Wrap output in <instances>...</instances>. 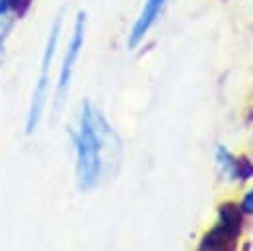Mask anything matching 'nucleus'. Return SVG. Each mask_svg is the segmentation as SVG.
Here are the masks:
<instances>
[{
    "instance_id": "obj_8",
    "label": "nucleus",
    "mask_w": 253,
    "mask_h": 251,
    "mask_svg": "<svg viewBox=\"0 0 253 251\" xmlns=\"http://www.w3.org/2000/svg\"><path fill=\"white\" fill-rule=\"evenodd\" d=\"M32 4H34V0H10V10H12L18 18H24V16L30 12Z\"/></svg>"
},
{
    "instance_id": "obj_5",
    "label": "nucleus",
    "mask_w": 253,
    "mask_h": 251,
    "mask_svg": "<svg viewBox=\"0 0 253 251\" xmlns=\"http://www.w3.org/2000/svg\"><path fill=\"white\" fill-rule=\"evenodd\" d=\"M166 2L168 0H144L140 12H138V16H136V20H134V24H132V28L128 32V38H126V47L128 49H134L146 38V34L158 22Z\"/></svg>"
},
{
    "instance_id": "obj_1",
    "label": "nucleus",
    "mask_w": 253,
    "mask_h": 251,
    "mask_svg": "<svg viewBox=\"0 0 253 251\" xmlns=\"http://www.w3.org/2000/svg\"><path fill=\"white\" fill-rule=\"evenodd\" d=\"M73 142V166L79 192L87 194L95 190L103 176L107 154L117 146V134L103 113L85 99L79 105L75 126L71 128Z\"/></svg>"
},
{
    "instance_id": "obj_4",
    "label": "nucleus",
    "mask_w": 253,
    "mask_h": 251,
    "mask_svg": "<svg viewBox=\"0 0 253 251\" xmlns=\"http://www.w3.org/2000/svg\"><path fill=\"white\" fill-rule=\"evenodd\" d=\"M85 32H87V14L83 10H79L75 14V20H73V30H71V38H69V43L65 47V55L61 59V65H59V73H57V81H55V91H53V115L59 113L67 93H69V85H71V77H73V69H75V63L81 55V49H83V43H85Z\"/></svg>"
},
{
    "instance_id": "obj_6",
    "label": "nucleus",
    "mask_w": 253,
    "mask_h": 251,
    "mask_svg": "<svg viewBox=\"0 0 253 251\" xmlns=\"http://www.w3.org/2000/svg\"><path fill=\"white\" fill-rule=\"evenodd\" d=\"M253 178V160L245 154H235V164H233V182H245Z\"/></svg>"
},
{
    "instance_id": "obj_7",
    "label": "nucleus",
    "mask_w": 253,
    "mask_h": 251,
    "mask_svg": "<svg viewBox=\"0 0 253 251\" xmlns=\"http://www.w3.org/2000/svg\"><path fill=\"white\" fill-rule=\"evenodd\" d=\"M12 20L8 18H0V65L4 63V57H6V40L12 32Z\"/></svg>"
},
{
    "instance_id": "obj_9",
    "label": "nucleus",
    "mask_w": 253,
    "mask_h": 251,
    "mask_svg": "<svg viewBox=\"0 0 253 251\" xmlns=\"http://www.w3.org/2000/svg\"><path fill=\"white\" fill-rule=\"evenodd\" d=\"M239 208H241V211H243V213L253 215V188H251L249 192H245V196H243V200H241Z\"/></svg>"
},
{
    "instance_id": "obj_3",
    "label": "nucleus",
    "mask_w": 253,
    "mask_h": 251,
    "mask_svg": "<svg viewBox=\"0 0 253 251\" xmlns=\"http://www.w3.org/2000/svg\"><path fill=\"white\" fill-rule=\"evenodd\" d=\"M243 231V211L235 202L217 206V221L200 241L202 251H233Z\"/></svg>"
},
{
    "instance_id": "obj_2",
    "label": "nucleus",
    "mask_w": 253,
    "mask_h": 251,
    "mask_svg": "<svg viewBox=\"0 0 253 251\" xmlns=\"http://www.w3.org/2000/svg\"><path fill=\"white\" fill-rule=\"evenodd\" d=\"M61 26H63V10H59L55 14V18L49 26L47 38H45V47H43L42 61H40V75L36 79L30 107H28V115H26V134H32L38 128V125L45 113V105H47V97H49V71H51V63H53V57L57 51Z\"/></svg>"
},
{
    "instance_id": "obj_10",
    "label": "nucleus",
    "mask_w": 253,
    "mask_h": 251,
    "mask_svg": "<svg viewBox=\"0 0 253 251\" xmlns=\"http://www.w3.org/2000/svg\"><path fill=\"white\" fill-rule=\"evenodd\" d=\"M10 10V0H0V18L6 16Z\"/></svg>"
}]
</instances>
